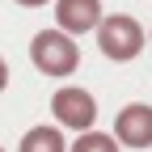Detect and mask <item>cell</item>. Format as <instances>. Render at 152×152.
Segmentation results:
<instances>
[{
  "label": "cell",
  "mask_w": 152,
  "mask_h": 152,
  "mask_svg": "<svg viewBox=\"0 0 152 152\" xmlns=\"http://www.w3.org/2000/svg\"><path fill=\"white\" fill-rule=\"evenodd\" d=\"M97 47H102V55L106 59H114V64H127V59H135V55L144 51V26L135 21L131 13H110V17H102L97 26Z\"/></svg>",
  "instance_id": "6da1fadb"
},
{
  "label": "cell",
  "mask_w": 152,
  "mask_h": 152,
  "mask_svg": "<svg viewBox=\"0 0 152 152\" xmlns=\"http://www.w3.org/2000/svg\"><path fill=\"white\" fill-rule=\"evenodd\" d=\"M30 59L42 76H72L80 68V51H76L72 34L64 30H38L30 38Z\"/></svg>",
  "instance_id": "7a4b0ae2"
},
{
  "label": "cell",
  "mask_w": 152,
  "mask_h": 152,
  "mask_svg": "<svg viewBox=\"0 0 152 152\" xmlns=\"http://www.w3.org/2000/svg\"><path fill=\"white\" fill-rule=\"evenodd\" d=\"M51 114H55V123L59 127H72V131H89L93 123H97V102H93V93L89 89H59L51 97Z\"/></svg>",
  "instance_id": "3957f363"
},
{
  "label": "cell",
  "mask_w": 152,
  "mask_h": 152,
  "mask_svg": "<svg viewBox=\"0 0 152 152\" xmlns=\"http://www.w3.org/2000/svg\"><path fill=\"white\" fill-rule=\"evenodd\" d=\"M114 144L123 148H152V106L131 102L114 114Z\"/></svg>",
  "instance_id": "277c9868"
},
{
  "label": "cell",
  "mask_w": 152,
  "mask_h": 152,
  "mask_svg": "<svg viewBox=\"0 0 152 152\" xmlns=\"http://www.w3.org/2000/svg\"><path fill=\"white\" fill-rule=\"evenodd\" d=\"M102 21V0H59L55 4V26L64 34H85Z\"/></svg>",
  "instance_id": "5b68a950"
},
{
  "label": "cell",
  "mask_w": 152,
  "mask_h": 152,
  "mask_svg": "<svg viewBox=\"0 0 152 152\" xmlns=\"http://www.w3.org/2000/svg\"><path fill=\"white\" fill-rule=\"evenodd\" d=\"M17 152H68V144H64L59 127H30L21 135V148Z\"/></svg>",
  "instance_id": "8992f818"
},
{
  "label": "cell",
  "mask_w": 152,
  "mask_h": 152,
  "mask_svg": "<svg viewBox=\"0 0 152 152\" xmlns=\"http://www.w3.org/2000/svg\"><path fill=\"white\" fill-rule=\"evenodd\" d=\"M68 152H118V144H114V135H106V131H80V140Z\"/></svg>",
  "instance_id": "52a82bcc"
},
{
  "label": "cell",
  "mask_w": 152,
  "mask_h": 152,
  "mask_svg": "<svg viewBox=\"0 0 152 152\" xmlns=\"http://www.w3.org/2000/svg\"><path fill=\"white\" fill-rule=\"evenodd\" d=\"M4 85H9V64L0 59V93H4Z\"/></svg>",
  "instance_id": "ba28073f"
},
{
  "label": "cell",
  "mask_w": 152,
  "mask_h": 152,
  "mask_svg": "<svg viewBox=\"0 0 152 152\" xmlns=\"http://www.w3.org/2000/svg\"><path fill=\"white\" fill-rule=\"evenodd\" d=\"M17 4H26V9H38V4H51V0H17Z\"/></svg>",
  "instance_id": "9c48e42d"
},
{
  "label": "cell",
  "mask_w": 152,
  "mask_h": 152,
  "mask_svg": "<svg viewBox=\"0 0 152 152\" xmlns=\"http://www.w3.org/2000/svg\"><path fill=\"white\" fill-rule=\"evenodd\" d=\"M0 152H4V148H0Z\"/></svg>",
  "instance_id": "30bf717a"
}]
</instances>
